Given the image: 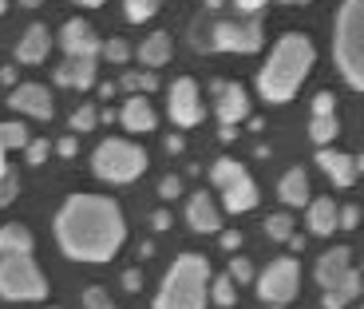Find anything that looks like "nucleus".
<instances>
[{
  "label": "nucleus",
  "instance_id": "f257e3e1",
  "mask_svg": "<svg viewBox=\"0 0 364 309\" xmlns=\"http://www.w3.org/2000/svg\"><path fill=\"white\" fill-rule=\"evenodd\" d=\"M55 238L75 262H111L127 238V222L103 194H72L55 214Z\"/></svg>",
  "mask_w": 364,
  "mask_h": 309
},
{
  "label": "nucleus",
  "instance_id": "f03ea898",
  "mask_svg": "<svg viewBox=\"0 0 364 309\" xmlns=\"http://www.w3.org/2000/svg\"><path fill=\"white\" fill-rule=\"evenodd\" d=\"M313 68V44L305 36H297V32H289V36L277 40V48H273V56L265 60L262 75H257V91H262V100L269 103H285L297 95L301 80L309 75Z\"/></svg>",
  "mask_w": 364,
  "mask_h": 309
},
{
  "label": "nucleus",
  "instance_id": "7ed1b4c3",
  "mask_svg": "<svg viewBox=\"0 0 364 309\" xmlns=\"http://www.w3.org/2000/svg\"><path fill=\"white\" fill-rule=\"evenodd\" d=\"M210 266L202 254H178L166 270V282L155 298V309H202L206 305Z\"/></svg>",
  "mask_w": 364,
  "mask_h": 309
},
{
  "label": "nucleus",
  "instance_id": "20e7f679",
  "mask_svg": "<svg viewBox=\"0 0 364 309\" xmlns=\"http://www.w3.org/2000/svg\"><path fill=\"white\" fill-rule=\"evenodd\" d=\"M337 68L364 91V0H345L337 16Z\"/></svg>",
  "mask_w": 364,
  "mask_h": 309
},
{
  "label": "nucleus",
  "instance_id": "39448f33",
  "mask_svg": "<svg viewBox=\"0 0 364 309\" xmlns=\"http://www.w3.org/2000/svg\"><path fill=\"white\" fill-rule=\"evenodd\" d=\"M0 293L9 301H36L48 293V282L32 254H4L0 258Z\"/></svg>",
  "mask_w": 364,
  "mask_h": 309
},
{
  "label": "nucleus",
  "instance_id": "423d86ee",
  "mask_svg": "<svg viewBox=\"0 0 364 309\" xmlns=\"http://www.w3.org/2000/svg\"><path fill=\"white\" fill-rule=\"evenodd\" d=\"M91 167H95V174L107 179V182H131L146 171V154L139 151L135 143H127V139H107V143L95 147Z\"/></svg>",
  "mask_w": 364,
  "mask_h": 309
},
{
  "label": "nucleus",
  "instance_id": "0eeeda50",
  "mask_svg": "<svg viewBox=\"0 0 364 309\" xmlns=\"http://www.w3.org/2000/svg\"><path fill=\"white\" fill-rule=\"evenodd\" d=\"M210 44L218 52H257L262 48V24L257 20H218Z\"/></svg>",
  "mask_w": 364,
  "mask_h": 309
},
{
  "label": "nucleus",
  "instance_id": "6e6552de",
  "mask_svg": "<svg viewBox=\"0 0 364 309\" xmlns=\"http://www.w3.org/2000/svg\"><path fill=\"white\" fill-rule=\"evenodd\" d=\"M297 262L293 258H277V262H269V270L257 278V293H262V301H273V305H285V301L297 293Z\"/></svg>",
  "mask_w": 364,
  "mask_h": 309
},
{
  "label": "nucleus",
  "instance_id": "1a4fd4ad",
  "mask_svg": "<svg viewBox=\"0 0 364 309\" xmlns=\"http://www.w3.org/2000/svg\"><path fill=\"white\" fill-rule=\"evenodd\" d=\"M166 108H171V119L178 123V127H194L202 119V100H198V83L194 80H174L171 83V100H166Z\"/></svg>",
  "mask_w": 364,
  "mask_h": 309
},
{
  "label": "nucleus",
  "instance_id": "9d476101",
  "mask_svg": "<svg viewBox=\"0 0 364 309\" xmlns=\"http://www.w3.org/2000/svg\"><path fill=\"white\" fill-rule=\"evenodd\" d=\"M9 108H16L20 115H32V119H52L55 103L44 83H20V88L9 91Z\"/></svg>",
  "mask_w": 364,
  "mask_h": 309
},
{
  "label": "nucleus",
  "instance_id": "9b49d317",
  "mask_svg": "<svg viewBox=\"0 0 364 309\" xmlns=\"http://www.w3.org/2000/svg\"><path fill=\"white\" fill-rule=\"evenodd\" d=\"M214 95H218V119L222 127H234L237 119L250 115V95L242 83H214Z\"/></svg>",
  "mask_w": 364,
  "mask_h": 309
},
{
  "label": "nucleus",
  "instance_id": "f8f14e48",
  "mask_svg": "<svg viewBox=\"0 0 364 309\" xmlns=\"http://www.w3.org/2000/svg\"><path fill=\"white\" fill-rule=\"evenodd\" d=\"M348 273H353V254H348V246H333V250L317 262V282H321V290H325V293L337 290Z\"/></svg>",
  "mask_w": 364,
  "mask_h": 309
},
{
  "label": "nucleus",
  "instance_id": "ddd939ff",
  "mask_svg": "<svg viewBox=\"0 0 364 309\" xmlns=\"http://www.w3.org/2000/svg\"><path fill=\"white\" fill-rule=\"evenodd\" d=\"M60 44H64L68 56H100V52H103L100 36L91 32L87 20H68V24H64V36H60Z\"/></svg>",
  "mask_w": 364,
  "mask_h": 309
},
{
  "label": "nucleus",
  "instance_id": "4468645a",
  "mask_svg": "<svg viewBox=\"0 0 364 309\" xmlns=\"http://www.w3.org/2000/svg\"><path fill=\"white\" fill-rule=\"evenodd\" d=\"M55 83L60 88H91L95 83V56H68L64 64L55 68Z\"/></svg>",
  "mask_w": 364,
  "mask_h": 309
},
{
  "label": "nucleus",
  "instance_id": "2eb2a0df",
  "mask_svg": "<svg viewBox=\"0 0 364 309\" xmlns=\"http://www.w3.org/2000/svg\"><path fill=\"white\" fill-rule=\"evenodd\" d=\"M222 202H226L230 214H242V210L257 206V187H254V179H250V171H242L234 182L222 187Z\"/></svg>",
  "mask_w": 364,
  "mask_h": 309
},
{
  "label": "nucleus",
  "instance_id": "dca6fc26",
  "mask_svg": "<svg viewBox=\"0 0 364 309\" xmlns=\"http://www.w3.org/2000/svg\"><path fill=\"white\" fill-rule=\"evenodd\" d=\"M186 219H191V226L198 230V234H218V230H222V214H218V206H214V199H210L206 191H198L191 199Z\"/></svg>",
  "mask_w": 364,
  "mask_h": 309
},
{
  "label": "nucleus",
  "instance_id": "f3484780",
  "mask_svg": "<svg viewBox=\"0 0 364 309\" xmlns=\"http://www.w3.org/2000/svg\"><path fill=\"white\" fill-rule=\"evenodd\" d=\"M317 163L328 179L337 182V187H353L356 179V159H348L345 151H317Z\"/></svg>",
  "mask_w": 364,
  "mask_h": 309
},
{
  "label": "nucleus",
  "instance_id": "a211bd4d",
  "mask_svg": "<svg viewBox=\"0 0 364 309\" xmlns=\"http://www.w3.org/2000/svg\"><path fill=\"white\" fill-rule=\"evenodd\" d=\"M48 44H52V40H48V28L32 24L24 36H20V44H16V60L20 64H40V60L48 56Z\"/></svg>",
  "mask_w": 364,
  "mask_h": 309
},
{
  "label": "nucleus",
  "instance_id": "6ab92c4d",
  "mask_svg": "<svg viewBox=\"0 0 364 309\" xmlns=\"http://www.w3.org/2000/svg\"><path fill=\"white\" fill-rule=\"evenodd\" d=\"M119 123L127 131H155V123H159V115H155V108L143 100V95H135V100L127 103V108L119 111Z\"/></svg>",
  "mask_w": 364,
  "mask_h": 309
},
{
  "label": "nucleus",
  "instance_id": "aec40b11",
  "mask_svg": "<svg viewBox=\"0 0 364 309\" xmlns=\"http://www.w3.org/2000/svg\"><path fill=\"white\" fill-rule=\"evenodd\" d=\"M341 226V206H333V199H313L309 202V230L313 234H333Z\"/></svg>",
  "mask_w": 364,
  "mask_h": 309
},
{
  "label": "nucleus",
  "instance_id": "412c9836",
  "mask_svg": "<svg viewBox=\"0 0 364 309\" xmlns=\"http://www.w3.org/2000/svg\"><path fill=\"white\" fill-rule=\"evenodd\" d=\"M139 60H143L146 72H155L159 64H166L171 60V36L166 32H155V36H146L143 48H139Z\"/></svg>",
  "mask_w": 364,
  "mask_h": 309
},
{
  "label": "nucleus",
  "instance_id": "4be33fe9",
  "mask_svg": "<svg viewBox=\"0 0 364 309\" xmlns=\"http://www.w3.org/2000/svg\"><path fill=\"white\" fill-rule=\"evenodd\" d=\"M282 199L289 202V206H309V174L301 171V167H293L282 179Z\"/></svg>",
  "mask_w": 364,
  "mask_h": 309
},
{
  "label": "nucleus",
  "instance_id": "5701e85b",
  "mask_svg": "<svg viewBox=\"0 0 364 309\" xmlns=\"http://www.w3.org/2000/svg\"><path fill=\"white\" fill-rule=\"evenodd\" d=\"M4 254H32V234H28V226H16V222L0 226V258Z\"/></svg>",
  "mask_w": 364,
  "mask_h": 309
},
{
  "label": "nucleus",
  "instance_id": "b1692460",
  "mask_svg": "<svg viewBox=\"0 0 364 309\" xmlns=\"http://www.w3.org/2000/svg\"><path fill=\"white\" fill-rule=\"evenodd\" d=\"M360 286H364V282H360V273L353 270V273L345 278V282L337 286V290H328V293H325V309H345L348 301H353L356 293H360Z\"/></svg>",
  "mask_w": 364,
  "mask_h": 309
},
{
  "label": "nucleus",
  "instance_id": "393cba45",
  "mask_svg": "<svg viewBox=\"0 0 364 309\" xmlns=\"http://www.w3.org/2000/svg\"><path fill=\"white\" fill-rule=\"evenodd\" d=\"M0 143H4V151H16V147H28L32 139H28V127L20 119H9V123H0Z\"/></svg>",
  "mask_w": 364,
  "mask_h": 309
},
{
  "label": "nucleus",
  "instance_id": "a878e982",
  "mask_svg": "<svg viewBox=\"0 0 364 309\" xmlns=\"http://www.w3.org/2000/svg\"><path fill=\"white\" fill-rule=\"evenodd\" d=\"M337 119L333 115H313V123H309V135H313V143H333L337 139Z\"/></svg>",
  "mask_w": 364,
  "mask_h": 309
},
{
  "label": "nucleus",
  "instance_id": "bb28decb",
  "mask_svg": "<svg viewBox=\"0 0 364 309\" xmlns=\"http://www.w3.org/2000/svg\"><path fill=\"white\" fill-rule=\"evenodd\" d=\"M210 298L218 301V305H234V301H237L234 278H230V273H222V278H214V282H210Z\"/></svg>",
  "mask_w": 364,
  "mask_h": 309
},
{
  "label": "nucleus",
  "instance_id": "cd10ccee",
  "mask_svg": "<svg viewBox=\"0 0 364 309\" xmlns=\"http://www.w3.org/2000/svg\"><path fill=\"white\" fill-rule=\"evenodd\" d=\"M159 9H163V0H127V20L131 24H143V20H151Z\"/></svg>",
  "mask_w": 364,
  "mask_h": 309
},
{
  "label": "nucleus",
  "instance_id": "c85d7f7f",
  "mask_svg": "<svg viewBox=\"0 0 364 309\" xmlns=\"http://www.w3.org/2000/svg\"><path fill=\"white\" fill-rule=\"evenodd\" d=\"M119 88H127V91H155L159 88V80H155V72H127L123 80H119Z\"/></svg>",
  "mask_w": 364,
  "mask_h": 309
},
{
  "label": "nucleus",
  "instance_id": "c756f323",
  "mask_svg": "<svg viewBox=\"0 0 364 309\" xmlns=\"http://www.w3.org/2000/svg\"><path fill=\"white\" fill-rule=\"evenodd\" d=\"M265 234H269L273 242H289V238H293V219H289V214H269Z\"/></svg>",
  "mask_w": 364,
  "mask_h": 309
},
{
  "label": "nucleus",
  "instance_id": "7c9ffc66",
  "mask_svg": "<svg viewBox=\"0 0 364 309\" xmlns=\"http://www.w3.org/2000/svg\"><path fill=\"white\" fill-rule=\"evenodd\" d=\"M100 123V111L91 108V103H83V108H75V115H72V127L75 131H91Z\"/></svg>",
  "mask_w": 364,
  "mask_h": 309
},
{
  "label": "nucleus",
  "instance_id": "2f4dec72",
  "mask_svg": "<svg viewBox=\"0 0 364 309\" xmlns=\"http://www.w3.org/2000/svg\"><path fill=\"white\" fill-rule=\"evenodd\" d=\"M103 56H107L111 64H127L131 60V48H127V40H107V44H103Z\"/></svg>",
  "mask_w": 364,
  "mask_h": 309
},
{
  "label": "nucleus",
  "instance_id": "473e14b6",
  "mask_svg": "<svg viewBox=\"0 0 364 309\" xmlns=\"http://www.w3.org/2000/svg\"><path fill=\"white\" fill-rule=\"evenodd\" d=\"M230 278H234V282H254V266H250V258H234V262H230Z\"/></svg>",
  "mask_w": 364,
  "mask_h": 309
},
{
  "label": "nucleus",
  "instance_id": "72a5a7b5",
  "mask_svg": "<svg viewBox=\"0 0 364 309\" xmlns=\"http://www.w3.org/2000/svg\"><path fill=\"white\" fill-rule=\"evenodd\" d=\"M24 151H28V163L36 167V163H44V159H48V151H52V147H48V139H32Z\"/></svg>",
  "mask_w": 364,
  "mask_h": 309
},
{
  "label": "nucleus",
  "instance_id": "f704fd0d",
  "mask_svg": "<svg viewBox=\"0 0 364 309\" xmlns=\"http://www.w3.org/2000/svg\"><path fill=\"white\" fill-rule=\"evenodd\" d=\"M83 305L87 309H111V301H107V293H103L100 286H91V290L83 293Z\"/></svg>",
  "mask_w": 364,
  "mask_h": 309
},
{
  "label": "nucleus",
  "instance_id": "c9c22d12",
  "mask_svg": "<svg viewBox=\"0 0 364 309\" xmlns=\"http://www.w3.org/2000/svg\"><path fill=\"white\" fill-rule=\"evenodd\" d=\"M337 111V100H333V91H321L317 100H313V115H333Z\"/></svg>",
  "mask_w": 364,
  "mask_h": 309
},
{
  "label": "nucleus",
  "instance_id": "e433bc0d",
  "mask_svg": "<svg viewBox=\"0 0 364 309\" xmlns=\"http://www.w3.org/2000/svg\"><path fill=\"white\" fill-rule=\"evenodd\" d=\"M159 194H163V199H178V194H182V179H178V174H166V179L159 182Z\"/></svg>",
  "mask_w": 364,
  "mask_h": 309
},
{
  "label": "nucleus",
  "instance_id": "4c0bfd02",
  "mask_svg": "<svg viewBox=\"0 0 364 309\" xmlns=\"http://www.w3.org/2000/svg\"><path fill=\"white\" fill-rule=\"evenodd\" d=\"M16 191H20V182H16V174H4V179H0V202H12L16 199Z\"/></svg>",
  "mask_w": 364,
  "mask_h": 309
},
{
  "label": "nucleus",
  "instance_id": "58836bf2",
  "mask_svg": "<svg viewBox=\"0 0 364 309\" xmlns=\"http://www.w3.org/2000/svg\"><path fill=\"white\" fill-rule=\"evenodd\" d=\"M356 222H360V210H356V206H341V226L353 230Z\"/></svg>",
  "mask_w": 364,
  "mask_h": 309
},
{
  "label": "nucleus",
  "instance_id": "ea45409f",
  "mask_svg": "<svg viewBox=\"0 0 364 309\" xmlns=\"http://www.w3.org/2000/svg\"><path fill=\"white\" fill-rule=\"evenodd\" d=\"M269 0H237V12H246V16H254V12H262Z\"/></svg>",
  "mask_w": 364,
  "mask_h": 309
},
{
  "label": "nucleus",
  "instance_id": "a19ab883",
  "mask_svg": "<svg viewBox=\"0 0 364 309\" xmlns=\"http://www.w3.org/2000/svg\"><path fill=\"white\" fill-rule=\"evenodd\" d=\"M222 246H226V250H237V246H242V234H237V230H222Z\"/></svg>",
  "mask_w": 364,
  "mask_h": 309
},
{
  "label": "nucleus",
  "instance_id": "79ce46f5",
  "mask_svg": "<svg viewBox=\"0 0 364 309\" xmlns=\"http://www.w3.org/2000/svg\"><path fill=\"white\" fill-rule=\"evenodd\" d=\"M55 151L64 154V159H72V154H75V139H72V135H68V139H60V143H55Z\"/></svg>",
  "mask_w": 364,
  "mask_h": 309
},
{
  "label": "nucleus",
  "instance_id": "37998d69",
  "mask_svg": "<svg viewBox=\"0 0 364 309\" xmlns=\"http://www.w3.org/2000/svg\"><path fill=\"white\" fill-rule=\"evenodd\" d=\"M123 286H127V290L135 293L139 286H143V278H139V270H127V273H123Z\"/></svg>",
  "mask_w": 364,
  "mask_h": 309
},
{
  "label": "nucleus",
  "instance_id": "c03bdc74",
  "mask_svg": "<svg viewBox=\"0 0 364 309\" xmlns=\"http://www.w3.org/2000/svg\"><path fill=\"white\" fill-rule=\"evenodd\" d=\"M166 226H171V214H166V210H159V214H155V230H166Z\"/></svg>",
  "mask_w": 364,
  "mask_h": 309
},
{
  "label": "nucleus",
  "instance_id": "a18cd8bd",
  "mask_svg": "<svg viewBox=\"0 0 364 309\" xmlns=\"http://www.w3.org/2000/svg\"><path fill=\"white\" fill-rule=\"evenodd\" d=\"M0 83H16V68H0Z\"/></svg>",
  "mask_w": 364,
  "mask_h": 309
},
{
  "label": "nucleus",
  "instance_id": "49530a36",
  "mask_svg": "<svg viewBox=\"0 0 364 309\" xmlns=\"http://www.w3.org/2000/svg\"><path fill=\"white\" fill-rule=\"evenodd\" d=\"M166 151H171V154L182 151V135H171V139H166Z\"/></svg>",
  "mask_w": 364,
  "mask_h": 309
},
{
  "label": "nucleus",
  "instance_id": "de8ad7c7",
  "mask_svg": "<svg viewBox=\"0 0 364 309\" xmlns=\"http://www.w3.org/2000/svg\"><path fill=\"white\" fill-rule=\"evenodd\" d=\"M9 174V163H4V143H0V179Z\"/></svg>",
  "mask_w": 364,
  "mask_h": 309
},
{
  "label": "nucleus",
  "instance_id": "09e8293b",
  "mask_svg": "<svg viewBox=\"0 0 364 309\" xmlns=\"http://www.w3.org/2000/svg\"><path fill=\"white\" fill-rule=\"evenodd\" d=\"M75 4H83V9H100L103 0H75Z\"/></svg>",
  "mask_w": 364,
  "mask_h": 309
},
{
  "label": "nucleus",
  "instance_id": "8fccbe9b",
  "mask_svg": "<svg viewBox=\"0 0 364 309\" xmlns=\"http://www.w3.org/2000/svg\"><path fill=\"white\" fill-rule=\"evenodd\" d=\"M222 4H226V0H206V9H222Z\"/></svg>",
  "mask_w": 364,
  "mask_h": 309
},
{
  "label": "nucleus",
  "instance_id": "3c124183",
  "mask_svg": "<svg viewBox=\"0 0 364 309\" xmlns=\"http://www.w3.org/2000/svg\"><path fill=\"white\" fill-rule=\"evenodd\" d=\"M20 4H28V9H36V4H40V0H20Z\"/></svg>",
  "mask_w": 364,
  "mask_h": 309
},
{
  "label": "nucleus",
  "instance_id": "603ef678",
  "mask_svg": "<svg viewBox=\"0 0 364 309\" xmlns=\"http://www.w3.org/2000/svg\"><path fill=\"white\" fill-rule=\"evenodd\" d=\"M356 171H364V154H360V159H356Z\"/></svg>",
  "mask_w": 364,
  "mask_h": 309
},
{
  "label": "nucleus",
  "instance_id": "864d4df0",
  "mask_svg": "<svg viewBox=\"0 0 364 309\" xmlns=\"http://www.w3.org/2000/svg\"><path fill=\"white\" fill-rule=\"evenodd\" d=\"M285 4H309V0H285Z\"/></svg>",
  "mask_w": 364,
  "mask_h": 309
},
{
  "label": "nucleus",
  "instance_id": "5fc2aeb1",
  "mask_svg": "<svg viewBox=\"0 0 364 309\" xmlns=\"http://www.w3.org/2000/svg\"><path fill=\"white\" fill-rule=\"evenodd\" d=\"M4 9H9V0H0V12H4Z\"/></svg>",
  "mask_w": 364,
  "mask_h": 309
},
{
  "label": "nucleus",
  "instance_id": "6e6d98bb",
  "mask_svg": "<svg viewBox=\"0 0 364 309\" xmlns=\"http://www.w3.org/2000/svg\"><path fill=\"white\" fill-rule=\"evenodd\" d=\"M48 309H60V305H48Z\"/></svg>",
  "mask_w": 364,
  "mask_h": 309
},
{
  "label": "nucleus",
  "instance_id": "4d7b16f0",
  "mask_svg": "<svg viewBox=\"0 0 364 309\" xmlns=\"http://www.w3.org/2000/svg\"><path fill=\"white\" fill-rule=\"evenodd\" d=\"M111 309H115V305H111Z\"/></svg>",
  "mask_w": 364,
  "mask_h": 309
}]
</instances>
